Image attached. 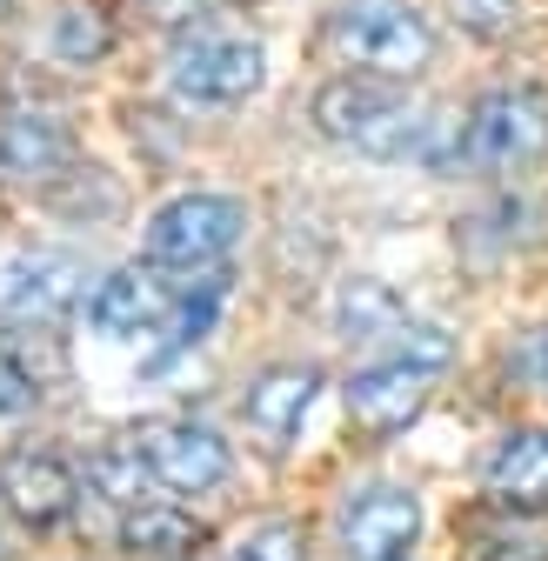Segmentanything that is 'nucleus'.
Wrapping results in <instances>:
<instances>
[{
    "instance_id": "obj_1",
    "label": "nucleus",
    "mask_w": 548,
    "mask_h": 561,
    "mask_svg": "<svg viewBox=\"0 0 548 561\" xmlns=\"http://www.w3.org/2000/svg\"><path fill=\"white\" fill-rule=\"evenodd\" d=\"M315 127L341 148H355L368 161H422V168H448L461 154V127H448L442 114H415L388 81L375 75H341L315 94Z\"/></svg>"
},
{
    "instance_id": "obj_2",
    "label": "nucleus",
    "mask_w": 548,
    "mask_h": 561,
    "mask_svg": "<svg viewBox=\"0 0 548 561\" xmlns=\"http://www.w3.org/2000/svg\"><path fill=\"white\" fill-rule=\"evenodd\" d=\"M328 47H334V60H349L355 75L415 81L435 60V27H429L422 8H408V0H334Z\"/></svg>"
},
{
    "instance_id": "obj_3",
    "label": "nucleus",
    "mask_w": 548,
    "mask_h": 561,
    "mask_svg": "<svg viewBox=\"0 0 548 561\" xmlns=\"http://www.w3.org/2000/svg\"><path fill=\"white\" fill-rule=\"evenodd\" d=\"M267 75V54L261 41L248 34H228L215 21H181L174 27V47H168V81L181 101L194 107H235L261 88Z\"/></svg>"
},
{
    "instance_id": "obj_4",
    "label": "nucleus",
    "mask_w": 548,
    "mask_h": 561,
    "mask_svg": "<svg viewBox=\"0 0 548 561\" xmlns=\"http://www.w3.org/2000/svg\"><path fill=\"white\" fill-rule=\"evenodd\" d=\"M461 161L482 174H528L548 161V94L541 88H489L461 121Z\"/></svg>"
},
{
    "instance_id": "obj_5",
    "label": "nucleus",
    "mask_w": 548,
    "mask_h": 561,
    "mask_svg": "<svg viewBox=\"0 0 548 561\" xmlns=\"http://www.w3.org/2000/svg\"><path fill=\"white\" fill-rule=\"evenodd\" d=\"M241 234H248V207L235 194H174L168 207H155L141 248L168 274H208L235 254Z\"/></svg>"
},
{
    "instance_id": "obj_6",
    "label": "nucleus",
    "mask_w": 548,
    "mask_h": 561,
    "mask_svg": "<svg viewBox=\"0 0 548 561\" xmlns=\"http://www.w3.org/2000/svg\"><path fill=\"white\" fill-rule=\"evenodd\" d=\"M194 288V274H168V267H114L94 280V295H88V328L101 341H127V334H161L168 314L181 308V295Z\"/></svg>"
},
{
    "instance_id": "obj_7",
    "label": "nucleus",
    "mask_w": 548,
    "mask_h": 561,
    "mask_svg": "<svg viewBox=\"0 0 548 561\" xmlns=\"http://www.w3.org/2000/svg\"><path fill=\"white\" fill-rule=\"evenodd\" d=\"M75 308H88V267L75 254L27 248L0 261V321L14 328H60Z\"/></svg>"
},
{
    "instance_id": "obj_8",
    "label": "nucleus",
    "mask_w": 548,
    "mask_h": 561,
    "mask_svg": "<svg viewBox=\"0 0 548 561\" xmlns=\"http://www.w3.org/2000/svg\"><path fill=\"white\" fill-rule=\"evenodd\" d=\"M134 448H141V461L155 468L161 488H174V495H215V488L235 474V455L215 428H201V421H141V428L127 435Z\"/></svg>"
},
{
    "instance_id": "obj_9",
    "label": "nucleus",
    "mask_w": 548,
    "mask_h": 561,
    "mask_svg": "<svg viewBox=\"0 0 548 561\" xmlns=\"http://www.w3.org/2000/svg\"><path fill=\"white\" fill-rule=\"evenodd\" d=\"M81 502V474L54 448H8L0 455V508L27 528H54Z\"/></svg>"
},
{
    "instance_id": "obj_10",
    "label": "nucleus",
    "mask_w": 548,
    "mask_h": 561,
    "mask_svg": "<svg viewBox=\"0 0 548 561\" xmlns=\"http://www.w3.org/2000/svg\"><path fill=\"white\" fill-rule=\"evenodd\" d=\"M422 535V502L408 488H362V495L341 508V554L349 561H408Z\"/></svg>"
},
{
    "instance_id": "obj_11",
    "label": "nucleus",
    "mask_w": 548,
    "mask_h": 561,
    "mask_svg": "<svg viewBox=\"0 0 548 561\" xmlns=\"http://www.w3.org/2000/svg\"><path fill=\"white\" fill-rule=\"evenodd\" d=\"M341 401H349V421L368 442H388L429 408V375L408 368V362H375V368H362L349 388H341Z\"/></svg>"
},
{
    "instance_id": "obj_12",
    "label": "nucleus",
    "mask_w": 548,
    "mask_h": 561,
    "mask_svg": "<svg viewBox=\"0 0 548 561\" xmlns=\"http://www.w3.org/2000/svg\"><path fill=\"white\" fill-rule=\"evenodd\" d=\"M482 488L495 508L515 515H548V428H515L489 448L482 461Z\"/></svg>"
},
{
    "instance_id": "obj_13",
    "label": "nucleus",
    "mask_w": 548,
    "mask_h": 561,
    "mask_svg": "<svg viewBox=\"0 0 548 561\" xmlns=\"http://www.w3.org/2000/svg\"><path fill=\"white\" fill-rule=\"evenodd\" d=\"M315 394H321V368L288 362V368H267V375H254V381H248L241 414H248V428H254L267 448H288V442L301 435V421H308Z\"/></svg>"
},
{
    "instance_id": "obj_14",
    "label": "nucleus",
    "mask_w": 548,
    "mask_h": 561,
    "mask_svg": "<svg viewBox=\"0 0 548 561\" xmlns=\"http://www.w3.org/2000/svg\"><path fill=\"white\" fill-rule=\"evenodd\" d=\"M0 174L8 181H67L75 174V134L54 114H8L0 121Z\"/></svg>"
},
{
    "instance_id": "obj_15",
    "label": "nucleus",
    "mask_w": 548,
    "mask_h": 561,
    "mask_svg": "<svg viewBox=\"0 0 548 561\" xmlns=\"http://www.w3.org/2000/svg\"><path fill=\"white\" fill-rule=\"evenodd\" d=\"M121 548L127 554H148V561H181L201 548V522L174 502H141L121 515Z\"/></svg>"
},
{
    "instance_id": "obj_16",
    "label": "nucleus",
    "mask_w": 548,
    "mask_h": 561,
    "mask_svg": "<svg viewBox=\"0 0 548 561\" xmlns=\"http://www.w3.org/2000/svg\"><path fill=\"white\" fill-rule=\"evenodd\" d=\"M401 321H408V308H401L395 288H381V280H368V274L341 280V295H334V328L349 334V341H388Z\"/></svg>"
},
{
    "instance_id": "obj_17",
    "label": "nucleus",
    "mask_w": 548,
    "mask_h": 561,
    "mask_svg": "<svg viewBox=\"0 0 548 561\" xmlns=\"http://www.w3.org/2000/svg\"><path fill=\"white\" fill-rule=\"evenodd\" d=\"M88 488H94V495H107L121 515L127 508H141V502H155V468L141 461V448H134V442H107L94 461H88Z\"/></svg>"
},
{
    "instance_id": "obj_18",
    "label": "nucleus",
    "mask_w": 548,
    "mask_h": 561,
    "mask_svg": "<svg viewBox=\"0 0 548 561\" xmlns=\"http://www.w3.org/2000/svg\"><path fill=\"white\" fill-rule=\"evenodd\" d=\"M107 47H114V27L101 8H67L54 21V60H67V67H94Z\"/></svg>"
},
{
    "instance_id": "obj_19",
    "label": "nucleus",
    "mask_w": 548,
    "mask_h": 561,
    "mask_svg": "<svg viewBox=\"0 0 548 561\" xmlns=\"http://www.w3.org/2000/svg\"><path fill=\"white\" fill-rule=\"evenodd\" d=\"M388 347H395V362L422 368V375H442V368L455 362V334H448V328H435V321H415V314H408V321L388 334Z\"/></svg>"
},
{
    "instance_id": "obj_20",
    "label": "nucleus",
    "mask_w": 548,
    "mask_h": 561,
    "mask_svg": "<svg viewBox=\"0 0 548 561\" xmlns=\"http://www.w3.org/2000/svg\"><path fill=\"white\" fill-rule=\"evenodd\" d=\"M221 561H308V535H301V522H261Z\"/></svg>"
},
{
    "instance_id": "obj_21",
    "label": "nucleus",
    "mask_w": 548,
    "mask_h": 561,
    "mask_svg": "<svg viewBox=\"0 0 548 561\" xmlns=\"http://www.w3.org/2000/svg\"><path fill=\"white\" fill-rule=\"evenodd\" d=\"M448 14L475 41H509L515 21H522V0H448Z\"/></svg>"
},
{
    "instance_id": "obj_22",
    "label": "nucleus",
    "mask_w": 548,
    "mask_h": 561,
    "mask_svg": "<svg viewBox=\"0 0 548 561\" xmlns=\"http://www.w3.org/2000/svg\"><path fill=\"white\" fill-rule=\"evenodd\" d=\"M461 561H548V535H528V528H482L468 541Z\"/></svg>"
},
{
    "instance_id": "obj_23",
    "label": "nucleus",
    "mask_w": 548,
    "mask_h": 561,
    "mask_svg": "<svg viewBox=\"0 0 548 561\" xmlns=\"http://www.w3.org/2000/svg\"><path fill=\"white\" fill-rule=\"evenodd\" d=\"M34 401H41V375H34L21 355H14L8 341H0V414L14 421V414H27Z\"/></svg>"
},
{
    "instance_id": "obj_24",
    "label": "nucleus",
    "mask_w": 548,
    "mask_h": 561,
    "mask_svg": "<svg viewBox=\"0 0 548 561\" xmlns=\"http://www.w3.org/2000/svg\"><path fill=\"white\" fill-rule=\"evenodd\" d=\"M148 8H155L161 21H174V27H181V21H201V0H148Z\"/></svg>"
},
{
    "instance_id": "obj_25",
    "label": "nucleus",
    "mask_w": 548,
    "mask_h": 561,
    "mask_svg": "<svg viewBox=\"0 0 548 561\" xmlns=\"http://www.w3.org/2000/svg\"><path fill=\"white\" fill-rule=\"evenodd\" d=\"M535 375H541V388H548V328H541V341H535Z\"/></svg>"
},
{
    "instance_id": "obj_26",
    "label": "nucleus",
    "mask_w": 548,
    "mask_h": 561,
    "mask_svg": "<svg viewBox=\"0 0 548 561\" xmlns=\"http://www.w3.org/2000/svg\"><path fill=\"white\" fill-rule=\"evenodd\" d=\"M0 561H8V535H0Z\"/></svg>"
},
{
    "instance_id": "obj_27",
    "label": "nucleus",
    "mask_w": 548,
    "mask_h": 561,
    "mask_svg": "<svg viewBox=\"0 0 548 561\" xmlns=\"http://www.w3.org/2000/svg\"><path fill=\"white\" fill-rule=\"evenodd\" d=\"M0 8H8V0H0Z\"/></svg>"
}]
</instances>
